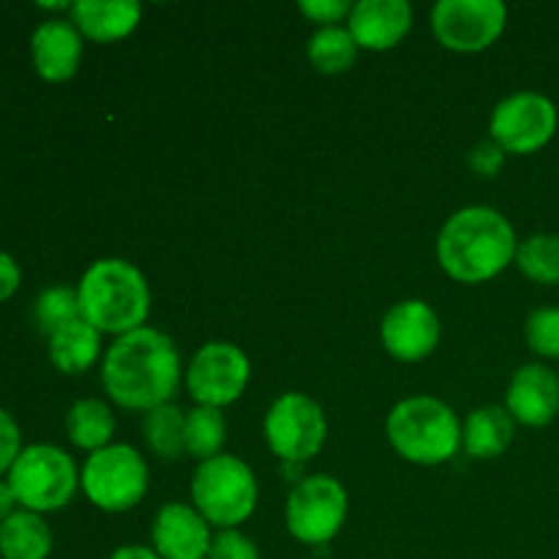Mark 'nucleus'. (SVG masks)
I'll return each instance as SVG.
<instances>
[{
    "label": "nucleus",
    "instance_id": "obj_1",
    "mask_svg": "<svg viewBox=\"0 0 559 559\" xmlns=\"http://www.w3.org/2000/svg\"><path fill=\"white\" fill-rule=\"evenodd\" d=\"M102 382L109 399L126 409H151L169 404L180 382V355L173 338L156 328H140L120 336L107 349Z\"/></svg>",
    "mask_w": 559,
    "mask_h": 559
},
{
    "label": "nucleus",
    "instance_id": "obj_2",
    "mask_svg": "<svg viewBox=\"0 0 559 559\" xmlns=\"http://www.w3.org/2000/svg\"><path fill=\"white\" fill-rule=\"evenodd\" d=\"M516 233L495 207H464L453 213L437 238L442 271L462 284H480L500 276L516 260Z\"/></svg>",
    "mask_w": 559,
    "mask_h": 559
},
{
    "label": "nucleus",
    "instance_id": "obj_3",
    "mask_svg": "<svg viewBox=\"0 0 559 559\" xmlns=\"http://www.w3.org/2000/svg\"><path fill=\"white\" fill-rule=\"evenodd\" d=\"M82 320L98 333L126 336L145 325L151 314V287L140 267L126 260H98L82 276L80 287Z\"/></svg>",
    "mask_w": 559,
    "mask_h": 559
},
{
    "label": "nucleus",
    "instance_id": "obj_4",
    "mask_svg": "<svg viewBox=\"0 0 559 559\" xmlns=\"http://www.w3.org/2000/svg\"><path fill=\"white\" fill-rule=\"evenodd\" d=\"M388 440L393 451L413 464H442L462 448V424L445 402L413 396L399 402L388 415Z\"/></svg>",
    "mask_w": 559,
    "mask_h": 559
},
{
    "label": "nucleus",
    "instance_id": "obj_5",
    "mask_svg": "<svg viewBox=\"0 0 559 559\" xmlns=\"http://www.w3.org/2000/svg\"><path fill=\"white\" fill-rule=\"evenodd\" d=\"M191 500L207 524L235 530L254 513L257 478L238 456L218 453L197 467L191 478Z\"/></svg>",
    "mask_w": 559,
    "mask_h": 559
},
{
    "label": "nucleus",
    "instance_id": "obj_6",
    "mask_svg": "<svg viewBox=\"0 0 559 559\" xmlns=\"http://www.w3.org/2000/svg\"><path fill=\"white\" fill-rule=\"evenodd\" d=\"M76 467L55 445H31L20 451L9 469V486L27 511H58L74 497Z\"/></svg>",
    "mask_w": 559,
    "mask_h": 559
},
{
    "label": "nucleus",
    "instance_id": "obj_7",
    "mask_svg": "<svg viewBox=\"0 0 559 559\" xmlns=\"http://www.w3.org/2000/svg\"><path fill=\"white\" fill-rule=\"evenodd\" d=\"M87 500L107 513H123L140 506L147 491V464L131 445H107L91 453L82 469Z\"/></svg>",
    "mask_w": 559,
    "mask_h": 559
},
{
    "label": "nucleus",
    "instance_id": "obj_8",
    "mask_svg": "<svg viewBox=\"0 0 559 559\" xmlns=\"http://www.w3.org/2000/svg\"><path fill=\"white\" fill-rule=\"evenodd\" d=\"M347 519V491L331 475H311L287 500V530L306 546L331 544Z\"/></svg>",
    "mask_w": 559,
    "mask_h": 559
},
{
    "label": "nucleus",
    "instance_id": "obj_9",
    "mask_svg": "<svg viewBox=\"0 0 559 559\" xmlns=\"http://www.w3.org/2000/svg\"><path fill=\"white\" fill-rule=\"evenodd\" d=\"M328 420L320 404L304 393H284L265 415L267 448L284 462H309L322 451Z\"/></svg>",
    "mask_w": 559,
    "mask_h": 559
},
{
    "label": "nucleus",
    "instance_id": "obj_10",
    "mask_svg": "<svg viewBox=\"0 0 559 559\" xmlns=\"http://www.w3.org/2000/svg\"><path fill=\"white\" fill-rule=\"evenodd\" d=\"M557 131V107L544 93H513L502 98L489 120V136L506 153L530 156L549 145Z\"/></svg>",
    "mask_w": 559,
    "mask_h": 559
},
{
    "label": "nucleus",
    "instance_id": "obj_11",
    "mask_svg": "<svg viewBox=\"0 0 559 559\" xmlns=\"http://www.w3.org/2000/svg\"><path fill=\"white\" fill-rule=\"evenodd\" d=\"M508 9L500 0H440L431 11L437 41L453 52H480L502 36Z\"/></svg>",
    "mask_w": 559,
    "mask_h": 559
},
{
    "label": "nucleus",
    "instance_id": "obj_12",
    "mask_svg": "<svg viewBox=\"0 0 559 559\" xmlns=\"http://www.w3.org/2000/svg\"><path fill=\"white\" fill-rule=\"evenodd\" d=\"M251 366L240 347L227 342H211L194 355L186 371V388L200 407L222 409L238 402L249 385Z\"/></svg>",
    "mask_w": 559,
    "mask_h": 559
},
{
    "label": "nucleus",
    "instance_id": "obj_13",
    "mask_svg": "<svg viewBox=\"0 0 559 559\" xmlns=\"http://www.w3.org/2000/svg\"><path fill=\"white\" fill-rule=\"evenodd\" d=\"M380 336L391 358L418 364L440 344V317L426 300H402L385 314Z\"/></svg>",
    "mask_w": 559,
    "mask_h": 559
},
{
    "label": "nucleus",
    "instance_id": "obj_14",
    "mask_svg": "<svg viewBox=\"0 0 559 559\" xmlns=\"http://www.w3.org/2000/svg\"><path fill=\"white\" fill-rule=\"evenodd\" d=\"M506 409L516 424L544 429L559 415V374L544 364L516 369L506 393Z\"/></svg>",
    "mask_w": 559,
    "mask_h": 559
},
{
    "label": "nucleus",
    "instance_id": "obj_15",
    "mask_svg": "<svg viewBox=\"0 0 559 559\" xmlns=\"http://www.w3.org/2000/svg\"><path fill=\"white\" fill-rule=\"evenodd\" d=\"M153 551L162 559H207L213 535L211 524L197 508L169 502L153 519Z\"/></svg>",
    "mask_w": 559,
    "mask_h": 559
},
{
    "label": "nucleus",
    "instance_id": "obj_16",
    "mask_svg": "<svg viewBox=\"0 0 559 559\" xmlns=\"http://www.w3.org/2000/svg\"><path fill=\"white\" fill-rule=\"evenodd\" d=\"M358 49L385 52L396 47L413 27V9L407 0H360L347 16Z\"/></svg>",
    "mask_w": 559,
    "mask_h": 559
},
{
    "label": "nucleus",
    "instance_id": "obj_17",
    "mask_svg": "<svg viewBox=\"0 0 559 559\" xmlns=\"http://www.w3.org/2000/svg\"><path fill=\"white\" fill-rule=\"evenodd\" d=\"M33 63L49 82H63L76 74L82 60V33L74 22L47 20L33 31Z\"/></svg>",
    "mask_w": 559,
    "mask_h": 559
},
{
    "label": "nucleus",
    "instance_id": "obj_18",
    "mask_svg": "<svg viewBox=\"0 0 559 559\" xmlns=\"http://www.w3.org/2000/svg\"><path fill=\"white\" fill-rule=\"evenodd\" d=\"M142 20V5L136 0H76L71 5V22L76 31L93 41H120Z\"/></svg>",
    "mask_w": 559,
    "mask_h": 559
},
{
    "label": "nucleus",
    "instance_id": "obj_19",
    "mask_svg": "<svg viewBox=\"0 0 559 559\" xmlns=\"http://www.w3.org/2000/svg\"><path fill=\"white\" fill-rule=\"evenodd\" d=\"M516 420L502 407H480L462 426V445L473 459H497L511 448Z\"/></svg>",
    "mask_w": 559,
    "mask_h": 559
},
{
    "label": "nucleus",
    "instance_id": "obj_20",
    "mask_svg": "<svg viewBox=\"0 0 559 559\" xmlns=\"http://www.w3.org/2000/svg\"><path fill=\"white\" fill-rule=\"evenodd\" d=\"M102 353V333L85 320H74L49 336V358L66 374H82Z\"/></svg>",
    "mask_w": 559,
    "mask_h": 559
},
{
    "label": "nucleus",
    "instance_id": "obj_21",
    "mask_svg": "<svg viewBox=\"0 0 559 559\" xmlns=\"http://www.w3.org/2000/svg\"><path fill=\"white\" fill-rule=\"evenodd\" d=\"M49 551H52V533L38 513H11L0 524V555L3 559H47Z\"/></svg>",
    "mask_w": 559,
    "mask_h": 559
},
{
    "label": "nucleus",
    "instance_id": "obj_22",
    "mask_svg": "<svg viewBox=\"0 0 559 559\" xmlns=\"http://www.w3.org/2000/svg\"><path fill=\"white\" fill-rule=\"evenodd\" d=\"M66 431H69V440L76 448H85V451H102L109 445L115 435V415L98 399H82L74 407L69 409V418H66Z\"/></svg>",
    "mask_w": 559,
    "mask_h": 559
},
{
    "label": "nucleus",
    "instance_id": "obj_23",
    "mask_svg": "<svg viewBox=\"0 0 559 559\" xmlns=\"http://www.w3.org/2000/svg\"><path fill=\"white\" fill-rule=\"evenodd\" d=\"M142 435L156 456L178 462L186 453V413L175 404H162L145 415Z\"/></svg>",
    "mask_w": 559,
    "mask_h": 559
},
{
    "label": "nucleus",
    "instance_id": "obj_24",
    "mask_svg": "<svg viewBox=\"0 0 559 559\" xmlns=\"http://www.w3.org/2000/svg\"><path fill=\"white\" fill-rule=\"evenodd\" d=\"M358 58V44L347 27H320L309 41V60L320 74H342Z\"/></svg>",
    "mask_w": 559,
    "mask_h": 559
},
{
    "label": "nucleus",
    "instance_id": "obj_25",
    "mask_svg": "<svg viewBox=\"0 0 559 559\" xmlns=\"http://www.w3.org/2000/svg\"><path fill=\"white\" fill-rule=\"evenodd\" d=\"M227 440V424H224L222 409L194 407L186 413V453L194 459H216Z\"/></svg>",
    "mask_w": 559,
    "mask_h": 559
},
{
    "label": "nucleus",
    "instance_id": "obj_26",
    "mask_svg": "<svg viewBox=\"0 0 559 559\" xmlns=\"http://www.w3.org/2000/svg\"><path fill=\"white\" fill-rule=\"evenodd\" d=\"M519 271L535 284H559V235H530L516 249Z\"/></svg>",
    "mask_w": 559,
    "mask_h": 559
},
{
    "label": "nucleus",
    "instance_id": "obj_27",
    "mask_svg": "<svg viewBox=\"0 0 559 559\" xmlns=\"http://www.w3.org/2000/svg\"><path fill=\"white\" fill-rule=\"evenodd\" d=\"M74 320H82L80 295L69 287H49L38 295L36 300V322L47 336H52L60 328L71 325Z\"/></svg>",
    "mask_w": 559,
    "mask_h": 559
},
{
    "label": "nucleus",
    "instance_id": "obj_28",
    "mask_svg": "<svg viewBox=\"0 0 559 559\" xmlns=\"http://www.w3.org/2000/svg\"><path fill=\"white\" fill-rule=\"evenodd\" d=\"M524 336L530 349L540 358H559V309L544 306L535 309L524 322Z\"/></svg>",
    "mask_w": 559,
    "mask_h": 559
},
{
    "label": "nucleus",
    "instance_id": "obj_29",
    "mask_svg": "<svg viewBox=\"0 0 559 559\" xmlns=\"http://www.w3.org/2000/svg\"><path fill=\"white\" fill-rule=\"evenodd\" d=\"M207 559H260V551L251 544V538H246L238 530H222L213 538Z\"/></svg>",
    "mask_w": 559,
    "mask_h": 559
},
{
    "label": "nucleus",
    "instance_id": "obj_30",
    "mask_svg": "<svg viewBox=\"0 0 559 559\" xmlns=\"http://www.w3.org/2000/svg\"><path fill=\"white\" fill-rule=\"evenodd\" d=\"M502 162H506V151H502L491 136L489 140H480L467 156L469 169H473L475 175H484V178H495L502 169Z\"/></svg>",
    "mask_w": 559,
    "mask_h": 559
},
{
    "label": "nucleus",
    "instance_id": "obj_31",
    "mask_svg": "<svg viewBox=\"0 0 559 559\" xmlns=\"http://www.w3.org/2000/svg\"><path fill=\"white\" fill-rule=\"evenodd\" d=\"M298 9L300 14L309 16L317 25L333 27V22H338L342 16H349L353 3H347V0H300Z\"/></svg>",
    "mask_w": 559,
    "mask_h": 559
},
{
    "label": "nucleus",
    "instance_id": "obj_32",
    "mask_svg": "<svg viewBox=\"0 0 559 559\" xmlns=\"http://www.w3.org/2000/svg\"><path fill=\"white\" fill-rule=\"evenodd\" d=\"M20 456V429L5 409H0V473L11 469L14 459Z\"/></svg>",
    "mask_w": 559,
    "mask_h": 559
},
{
    "label": "nucleus",
    "instance_id": "obj_33",
    "mask_svg": "<svg viewBox=\"0 0 559 559\" xmlns=\"http://www.w3.org/2000/svg\"><path fill=\"white\" fill-rule=\"evenodd\" d=\"M16 287H20V267H16L14 257L0 251V300L9 298Z\"/></svg>",
    "mask_w": 559,
    "mask_h": 559
},
{
    "label": "nucleus",
    "instance_id": "obj_34",
    "mask_svg": "<svg viewBox=\"0 0 559 559\" xmlns=\"http://www.w3.org/2000/svg\"><path fill=\"white\" fill-rule=\"evenodd\" d=\"M109 559H162L153 549L147 546H120V549L112 551Z\"/></svg>",
    "mask_w": 559,
    "mask_h": 559
},
{
    "label": "nucleus",
    "instance_id": "obj_35",
    "mask_svg": "<svg viewBox=\"0 0 559 559\" xmlns=\"http://www.w3.org/2000/svg\"><path fill=\"white\" fill-rule=\"evenodd\" d=\"M14 502H16V497H14V491H11V486L0 480V524L11 516V506H14Z\"/></svg>",
    "mask_w": 559,
    "mask_h": 559
}]
</instances>
